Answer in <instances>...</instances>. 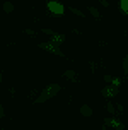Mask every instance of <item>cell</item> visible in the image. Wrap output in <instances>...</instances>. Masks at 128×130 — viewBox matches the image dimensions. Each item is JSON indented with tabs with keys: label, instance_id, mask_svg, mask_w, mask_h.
I'll use <instances>...</instances> for the list:
<instances>
[{
	"label": "cell",
	"instance_id": "15",
	"mask_svg": "<svg viewBox=\"0 0 128 130\" xmlns=\"http://www.w3.org/2000/svg\"><path fill=\"white\" fill-rule=\"evenodd\" d=\"M24 32L27 34V36H31V38H34V36H36V31H32V29H27V27L24 29Z\"/></svg>",
	"mask_w": 128,
	"mask_h": 130
},
{
	"label": "cell",
	"instance_id": "11",
	"mask_svg": "<svg viewBox=\"0 0 128 130\" xmlns=\"http://www.w3.org/2000/svg\"><path fill=\"white\" fill-rule=\"evenodd\" d=\"M106 110H108L109 115H116V111H118V110H116V106L111 103V101H108V103H106Z\"/></svg>",
	"mask_w": 128,
	"mask_h": 130
},
{
	"label": "cell",
	"instance_id": "10",
	"mask_svg": "<svg viewBox=\"0 0 128 130\" xmlns=\"http://www.w3.org/2000/svg\"><path fill=\"white\" fill-rule=\"evenodd\" d=\"M118 7H120V10H121L125 15H128V0H120V2H118Z\"/></svg>",
	"mask_w": 128,
	"mask_h": 130
},
{
	"label": "cell",
	"instance_id": "13",
	"mask_svg": "<svg viewBox=\"0 0 128 130\" xmlns=\"http://www.w3.org/2000/svg\"><path fill=\"white\" fill-rule=\"evenodd\" d=\"M4 12H7V14L14 12V4L12 2H4Z\"/></svg>",
	"mask_w": 128,
	"mask_h": 130
},
{
	"label": "cell",
	"instance_id": "20",
	"mask_svg": "<svg viewBox=\"0 0 128 130\" xmlns=\"http://www.w3.org/2000/svg\"><path fill=\"white\" fill-rule=\"evenodd\" d=\"M5 117V110H4V106H0V118Z\"/></svg>",
	"mask_w": 128,
	"mask_h": 130
},
{
	"label": "cell",
	"instance_id": "17",
	"mask_svg": "<svg viewBox=\"0 0 128 130\" xmlns=\"http://www.w3.org/2000/svg\"><path fill=\"white\" fill-rule=\"evenodd\" d=\"M104 82H113V75H109V74H104Z\"/></svg>",
	"mask_w": 128,
	"mask_h": 130
},
{
	"label": "cell",
	"instance_id": "4",
	"mask_svg": "<svg viewBox=\"0 0 128 130\" xmlns=\"http://www.w3.org/2000/svg\"><path fill=\"white\" fill-rule=\"evenodd\" d=\"M118 92H120V86H115L113 82H109L106 87H102V89H101V94L104 98H116V96H118Z\"/></svg>",
	"mask_w": 128,
	"mask_h": 130
},
{
	"label": "cell",
	"instance_id": "6",
	"mask_svg": "<svg viewBox=\"0 0 128 130\" xmlns=\"http://www.w3.org/2000/svg\"><path fill=\"white\" fill-rule=\"evenodd\" d=\"M63 77L68 79L70 82H79V75H77L75 70H72V69H67V70L63 72Z\"/></svg>",
	"mask_w": 128,
	"mask_h": 130
},
{
	"label": "cell",
	"instance_id": "18",
	"mask_svg": "<svg viewBox=\"0 0 128 130\" xmlns=\"http://www.w3.org/2000/svg\"><path fill=\"white\" fill-rule=\"evenodd\" d=\"M113 84L115 86H121V80H120L118 77H113Z\"/></svg>",
	"mask_w": 128,
	"mask_h": 130
},
{
	"label": "cell",
	"instance_id": "16",
	"mask_svg": "<svg viewBox=\"0 0 128 130\" xmlns=\"http://www.w3.org/2000/svg\"><path fill=\"white\" fill-rule=\"evenodd\" d=\"M41 32H45V34H48V36H51V34H53V29H48V27H43V29H41Z\"/></svg>",
	"mask_w": 128,
	"mask_h": 130
},
{
	"label": "cell",
	"instance_id": "1",
	"mask_svg": "<svg viewBox=\"0 0 128 130\" xmlns=\"http://www.w3.org/2000/svg\"><path fill=\"white\" fill-rule=\"evenodd\" d=\"M60 91H62V86H60V84H57V82L48 84L46 87H43V91L38 94V98L34 99V103L39 104V103H45V101H50L51 98H55Z\"/></svg>",
	"mask_w": 128,
	"mask_h": 130
},
{
	"label": "cell",
	"instance_id": "8",
	"mask_svg": "<svg viewBox=\"0 0 128 130\" xmlns=\"http://www.w3.org/2000/svg\"><path fill=\"white\" fill-rule=\"evenodd\" d=\"M79 111H80V115H82V117H92V108H90L89 104H82V106H80V108H79Z\"/></svg>",
	"mask_w": 128,
	"mask_h": 130
},
{
	"label": "cell",
	"instance_id": "19",
	"mask_svg": "<svg viewBox=\"0 0 128 130\" xmlns=\"http://www.w3.org/2000/svg\"><path fill=\"white\" fill-rule=\"evenodd\" d=\"M99 4H101V5H104L106 9L109 7V2H108V0H99Z\"/></svg>",
	"mask_w": 128,
	"mask_h": 130
},
{
	"label": "cell",
	"instance_id": "2",
	"mask_svg": "<svg viewBox=\"0 0 128 130\" xmlns=\"http://www.w3.org/2000/svg\"><path fill=\"white\" fill-rule=\"evenodd\" d=\"M38 48H41V50H45V52L51 53V55H57V57H65V53L62 52L60 45H55V43H51V41H43V43H38Z\"/></svg>",
	"mask_w": 128,
	"mask_h": 130
},
{
	"label": "cell",
	"instance_id": "7",
	"mask_svg": "<svg viewBox=\"0 0 128 130\" xmlns=\"http://www.w3.org/2000/svg\"><path fill=\"white\" fill-rule=\"evenodd\" d=\"M50 41L51 43H55V45H62L65 41V34H58V32H53L50 36Z\"/></svg>",
	"mask_w": 128,
	"mask_h": 130
},
{
	"label": "cell",
	"instance_id": "12",
	"mask_svg": "<svg viewBox=\"0 0 128 130\" xmlns=\"http://www.w3.org/2000/svg\"><path fill=\"white\" fill-rule=\"evenodd\" d=\"M68 10H70L72 14H75V15H79V17H80V19H85V14H84L82 10H80V9H75V7H70V9H68Z\"/></svg>",
	"mask_w": 128,
	"mask_h": 130
},
{
	"label": "cell",
	"instance_id": "14",
	"mask_svg": "<svg viewBox=\"0 0 128 130\" xmlns=\"http://www.w3.org/2000/svg\"><path fill=\"white\" fill-rule=\"evenodd\" d=\"M123 74L128 75V53H126V57L123 58Z\"/></svg>",
	"mask_w": 128,
	"mask_h": 130
},
{
	"label": "cell",
	"instance_id": "3",
	"mask_svg": "<svg viewBox=\"0 0 128 130\" xmlns=\"http://www.w3.org/2000/svg\"><path fill=\"white\" fill-rule=\"evenodd\" d=\"M46 9H48L53 15H57V17H60V15L65 14V5L62 4V2H58V0H50V2H46Z\"/></svg>",
	"mask_w": 128,
	"mask_h": 130
},
{
	"label": "cell",
	"instance_id": "5",
	"mask_svg": "<svg viewBox=\"0 0 128 130\" xmlns=\"http://www.w3.org/2000/svg\"><path fill=\"white\" fill-rule=\"evenodd\" d=\"M106 127H113V128H116V130H123L125 128V123L120 122L118 118H115V115H111V117L104 118V128H106Z\"/></svg>",
	"mask_w": 128,
	"mask_h": 130
},
{
	"label": "cell",
	"instance_id": "21",
	"mask_svg": "<svg viewBox=\"0 0 128 130\" xmlns=\"http://www.w3.org/2000/svg\"><path fill=\"white\" fill-rule=\"evenodd\" d=\"M116 110H118L120 113H121V111H123V104H120V103H118V104H116Z\"/></svg>",
	"mask_w": 128,
	"mask_h": 130
},
{
	"label": "cell",
	"instance_id": "9",
	"mask_svg": "<svg viewBox=\"0 0 128 130\" xmlns=\"http://www.w3.org/2000/svg\"><path fill=\"white\" fill-rule=\"evenodd\" d=\"M87 10H89V14H90V15H92V17H96L97 21L101 19V12L97 10L96 7H92V5H87Z\"/></svg>",
	"mask_w": 128,
	"mask_h": 130
},
{
	"label": "cell",
	"instance_id": "22",
	"mask_svg": "<svg viewBox=\"0 0 128 130\" xmlns=\"http://www.w3.org/2000/svg\"><path fill=\"white\" fill-rule=\"evenodd\" d=\"M126 36H128V31H126Z\"/></svg>",
	"mask_w": 128,
	"mask_h": 130
}]
</instances>
